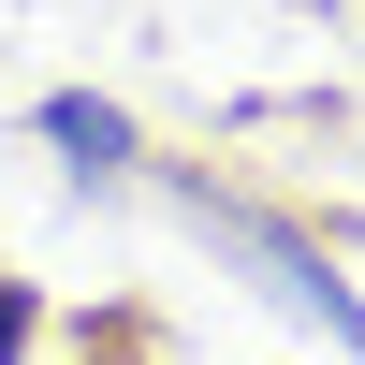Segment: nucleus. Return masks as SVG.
Returning a JSON list of instances; mask_svg holds the SVG:
<instances>
[{
    "mask_svg": "<svg viewBox=\"0 0 365 365\" xmlns=\"http://www.w3.org/2000/svg\"><path fill=\"white\" fill-rule=\"evenodd\" d=\"M29 351V292H0V365H15Z\"/></svg>",
    "mask_w": 365,
    "mask_h": 365,
    "instance_id": "nucleus-3",
    "label": "nucleus"
},
{
    "mask_svg": "<svg viewBox=\"0 0 365 365\" xmlns=\"http://www.w3.org/2000/svg\"><path fill=\"white\" fill-rule=\"evenodd\" d=\"M205 234H234V249H249L292 307H322V336H336V351H365V307L336 292V263H322V249H292V234H278V220H249V205H205Z\"/></svg>",
    "mask_w": 365,
    "mask_h": 365,
    "instance_id": "nucleus-1",
    "label": "nucleus"
},
{
    "mask_svg": "<svg viewBox=\"0 0 365 365\" xmlns=\"http://www.w3.org/2000/svg\"><path fill=\"white\" fill-rule=\"evenodd\" d=\"M44 132L73 146V161H132V117H117V103H88V88H58V103H44Z\"/></svg>",
    "mask_w": 365,
    "mask_h": 365,
    "instance_id": "nucleus-2",
    "label": "nucleus"
}]
</instances>
